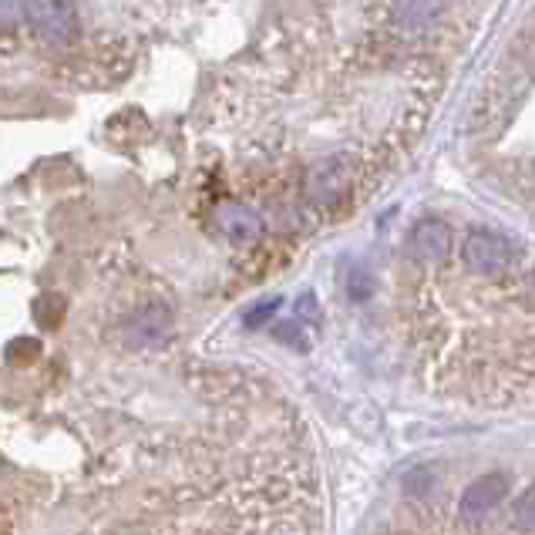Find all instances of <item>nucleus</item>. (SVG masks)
Listing matches in <instances>:
<instances>
[{"label": "nucleus", "mask_w": 535, "mask_h": 535, "mask_svg": "<svg viewBox=\"0 0 535 535\" xmlns=\"http://www.w3.org/2000/svg\"><path fill=\"white\" fill-rule=\"evenodd\" d=\"M461 256H465L468 270L482 273V276H502L512 266V246L509 239H502L498 233L488 229H472L461 243Z\"/></svg>", "instance_id": "nucleus-1"}, {"label": "nucleus", "mask_w": 535, "mask_h": 535, "mask_svg": "<svg viewBox=\"0 0 535 535\" xmlns=\"http://www.w3.org/2000/svg\"><path fill=\"white\" fill-rule=\"evenodd\" d=\"M408 249L414 260L424 266L445 263L451 253V229L441 219H418L408 233Z\"/></svg>", "instance_id": "nucleus-2"}, {"label": "nucleus", "mask_w": 535, "mask_h": 535, "mask_svg": "<svg viewBox=\"0 0 535 535\" xmlns=\"http://www.w3.org/2000/svg\"><path fill=\"white\" fill-rule=\"evenodd\" d=\"M505 492H509V478H505V475H482V478H475V482L468 485L465 492H461V502H458L461 519H468V522L485 519V515L492 512L495 505L505 498Z\"/></svg>", "instance_id": "nucleus-3"}, {"label": "nucleus", "mask_w": 535, "mask_h": 535, "mask_svg": "<svg viewBox=\"0 0 535 535\" xmlns=\"http://www.w3.org/2000/svg\"><path fill=\"white\" fill-rule=\"evenodd\" d=\"M24 17L48 38H71L75 31V7L71 0H24Z\"/></svg>", "instance_id": "nucleus-4"}, {"label": "nucleus", "mask_w": 535, "mask_h": 535, "mask_svg": "<svg viewBox=\"0 0 535 535\" xmlns=\"http://www.w3.org/2000/svg\"><path fill=\"white\" fill-rule=\"evenodd\" d=\"M350 175H354V172H350V162L344 159V155L313 165V172L307 179V196L313 202H334L337 196H344V192H347Z\"/></svg>", "instance_id": "nucleus-5"}, {"label": "nucleus", "mask_w": 535, "mask_h": 535, "mask_svg": "<svg viewBox=\"0 0 535 535\" xmlns=\"http://www.w3.org/2000/svg\"><path fill=\"white\" fill-rule=\"evenodd\" d=\"M169 327H172L169 307H162V303H152V307H145L142 313H135V317L128 320L125 334L138 347H155V344H162V340L169 337Z\"/></svg>", "instance_id": "nucleus-6"}, {"label": "nucleus", "mask_w": 535, "mask_h": 535, "mask_svg": "<svg viewBox=\"0 0 535 535\" xmlns=\"http://www.w3.org/2000/svg\"><path fill=\"white\" fill-rule=\"evenodd\" d=\"M216 223L229 239H233V243H253V239H260V233H263L260 216H256L253 209H246V206H236V202L219 206Z\"/></svg>", "instance_id": "nucleus-7"}, {"label": "nucleus", "mask_w": 535, "mask_h": 535, "mask_svg": "<svg viewBox=\"0 0 535 535\" xmlns=\"http://www.w3.org/2000/svg\"><path fill=\"white\" fill-rule=\"evenodd\" d=\"M441 14V0H398L394 4V24L408 34L428 31Z\"/></svg>", "instance_id": "nucleus-8"}, {"label": "nucleus", "mask_w": 535, "mask_h": 535, "mask_svg": "<svg viewBox=\"0 0 535 535\" xmlns=\"http://www.w3.org/2000/svg\"><path fill=\"white\" fill-rule=\"evenodd\" d=\"M276 310H280V297L260 300V303H256V307H249V310H246L243 324H246V327H263V324H266V320H270Z\"/></svg>", "instance_id": "nucleus-9"}, {"label": "nucleus", "mask_w": 535, "mask_h": 535, "mask_svg": "<svg viewBox=\"0 0 535 535\" xmlns=\"http://www.w3.org/2000/svg\"><path fill=\"white\" fill-rule=\"evenodd\" d=\"M347 293H350V300H354V303L371 300V293H374V280H371V276H367L364 270H357L354 276H350Z\"/></svg>", "instance_id": "nucleus-10"}, {"label": "nucleus", "mask_w": 535, "mask_h": 535, "mask_svg": "<svg viewBox=\"0 0 535 535\" xmlns=\"http://www.w3.org/2000/svg\"><path fill=\"white\" fill-rule=\"evenodd\" d=\"M276 340H280V344H290L293 350H310V340L297 324H280V327H276Z\"/></svg>", "instance_id": "nucleus-11"}, {"label": "nucleus", "mask_w": 535, "mask_h": 535, "mask_svg": "<svg viewBox=\"0 0 535 535\" xmlns=\"http://www.w3.org/2000/svg\"><path fill=\"white\" fill-rule=\"evenodd\" d=\"M532 502H535L532 488H525L522 498H519V512H515V522H519V529H522V532H532V522H535V515H532Z\"/></svg>", "instance_id": "nucleus-12"}, {"label": "nucleus", "mask_w": 535, "mask_h": 535, "mask_svg": "<svg viewBox=\"0 0 535 535\" xmlns=\"http://www.w3.org/2000/svg\"><path fill=\"white\" fill-rule=\"evenodd\" d=\"M24 17V0H0V24H17Z\"/></svg>", "instance_id": "nucleus-13"}]
</instances>
